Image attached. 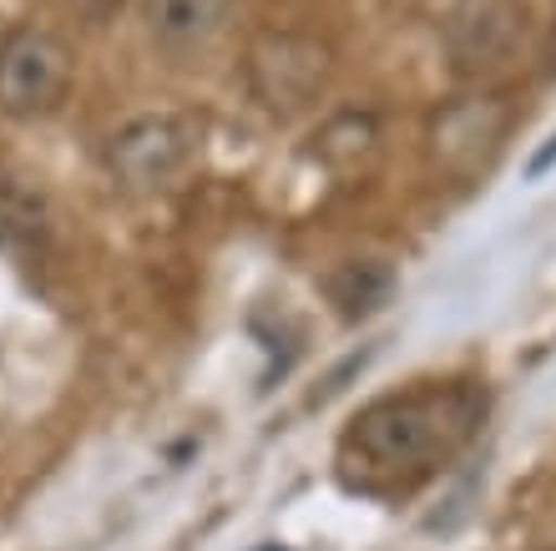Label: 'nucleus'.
<instances>
[{"instance_id": "12", "label": "nucleus", "mask_w": 556, "mask_h": 551, "mask_svg": "<svg viewBox=\"0 0 556 551\" xmlns=\"http://www.w3.org/2000/svg\"><path fill=\"white\" fill-rule=\"evenodd\" d=\"M268 551H274V547H268Z\"/></svg>"}, {"instance_id": "9", "label": "nucleus", "mask_w": 556, "mask_h": 551, "mask_svg": "<svg viewBox=\"0 0 556 551\" xmlns=\"http://www.w3.org/2000/svg\"><path fill=\"white\" fill-rule=\"evenodd\" d=\"M51 238V203L30 177H0V248L36 253Z\"/></svg>"}, {"instance_id": "6", "label": "nucleus", "mask_w": 556, "mask_h": 551, "mask_svg": "<svg viewBox=\"0 0 556 551\" xmlns=\"http://www.w3.org/2000/svg\"><path fill=\"white\" fill-rule=\"evenodd\" d=\"M527 5L521 0H455L445 15V51L460 72H496L521 41Z\"/></svg>"}, {"instance_id": "7", "label": "nucleus", "mask_w": 556, "mask_h": 551, "mask_svg": "<svg viewBox=\"0 0 556 551\" xmlns=\"http://www.w3.org/2000/svg\"><path fill=\"white\" fill-rule=\"evenodd\" d=\"M233 0H142L147 30L162 51H198L228 26Z\"/></svg>"}, {"instance_id": "2", "label": "nucleus", "mask_w": 556, "mask_h": 551, "mask_svg": "<svg viewBox=\"0 0 556 551\" xmlns=\"http://www.w3.org/2000/svg\"><path fill=\"white\" fill-rule=\"evenodd\" d=\"M203 147V127L188 112H147L127 127L112 132L106 142V173L122 192H162L192 167Z\"/></svg>"}, {"instance_id": "11", "label": "nucleus", "mask_w": 556, "mask_h": 551, "mask_svg": "<svg viewBox=\"0 0 556 551\" xmlns=\"http://www.w3.org/2000/svg\"><path fill=\"white\" fill-rule=\"evenodd\" d=\"M552 167H556V132H552V137H546V147H542V152H536V158L527 162V177H542V173H552Z\"/></svg>"}, {"instance_id": "5", "label": "nucleus", "mask_w": 556, "mask_h": 551, "mask_svg": "<svg viewBox=\"0 0 556 551\" xmlns=\"http://www.w3.org/2000/svg\"><path fill=\"white\" fill-rule=\"evenodd\" d=\"M329 82V46L299 30H264L249 46V91L274 116L304 112Z\"/></svg>"}, {"instance_id": "3", "label": "nucleus", "mask_w": 556, "mask_h": 551, "mask_svg": "<svg viewBox=\"0 0 556 551\" xmlns=\"http://www.w3.org/2000/svg\"><path fill=\"white\" fill-rule=\"evenodd\" d=\"M72 87V46L56 30L21 26L0 41V112L15 122L51 116Z\"/></svg>"}, {"instance_id": "4", "label": "nucleus", "mask_w": 556, "mask_h": 551, "mask_svg": "<svg viewBox=\"0 0 556 551\" xmlns=\"http://www.w3.org/2000/svg\"><path fill=\"white\" fill-rule=\"evenodd\" d=\"M511 127V107L501 97H455L425 122V152L445 177L476 183L496 162Z\"/></svg>"}, {"instance_id": "8", "label": "nucleus", "mask_w": 556, "mask_h": 551, "mask_svg": "<svg viewBox=\"0 0 556 551\" xmlns=\"http://www.w3.org/2000/svg\"><path fill=\"white\" fill-rule=\"evenodd\" d=\"M375 152H380V122L369 112H334L314 132V158L339 177L365 173L375 162Z\"/></svg>"}, {"instance_id": "10", "label": "nucleus", "mask_w": 556, "mask_h": 551, "mask_svg": "<svg viewBox=\"0 0 556 551\" xmlns=\"http://www.w3.org/2000/svg\"><path fill=\"white\" fill-rule=\"evenodd\" d=\"M390 289H395V278H390L384 263H344V268L329 278V299L339 304L344 320H365V314H375V309L390 299Z\"/></svg>"}, {"instance_id": "1", "label": "nucleus", "mask_w": 556, "mask_h": 551, "mask_svg": "<svg viewBox=\"0 0 556 551\" xmlns=\"http://www.w3.org/2000/svg\"><path fill=\"white\" fill-rule=\"evenodd\" d=\"M481 415L485 390L470 379L380 395L350 421L339 455L365 476H425L451 461L460 446H470Z\"/></svg>"}]
</instances>
